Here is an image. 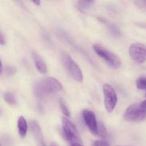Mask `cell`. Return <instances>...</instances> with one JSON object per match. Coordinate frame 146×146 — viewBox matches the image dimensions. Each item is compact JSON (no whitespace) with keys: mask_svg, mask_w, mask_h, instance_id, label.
<instances>
[{"mask_svg":"<svg viewBox=\"0 0 146 146\" xmlns=\"http://www.w3.org/2000/svg\"><path fill=\"white\" fill-rule=\"evenodd\" d=\"M60 107H61V111H62V113H64V115H65L66 117H70V112L69 110H68V107H66V105L65 104H64V102H63L62 101H60Z\"/></svg>","mask_w":146,"mask_h":146,"instance_id":"obj_17","label":"cell"},{"mask_svg":"<svg viewBox=\"0 0 146 146\" xmlns=\"http://www.w3.org/2000/svg\"><path fill=\"white\" fill-rule=\"evenodd\" d=\"M1 113H2V112H1V109H0V115H1Z\"/></svg>","mask_w":146,"mask_h":146,"instance_id":"obj_26","label":"cell"},{"mask_svg":"<svg viewBox=\"0 0 146 146\" xmlns=\"http://www.w3.org/2000/svg\"><path fill=\"white\" fill-rule=\"evenodd\" d=\"M106 129L104 125L101 123H98V135L101 137H106Z\"/></svg>","mask_w":146,"mask_h":146,"instance_id":"obj_14","label":"cell"},{"mask_svg":"<svg viewBox=\"0 0 146 146\" xmlns=\"http://www.w3.org/2000/svg\"><path fill=\"white\" fill-rule=\"evenodd\" d=\"M0 146H1V144H0Z\"/></svg>","mask_w":146,"mask_h":146,"instance_id":"obj_31","label":"cell"},{"mask_svg":"<svg viewBox=\"0 0 146 146\" xmlns=\"http://www.w3.org/2000/svg\"><path fill=\"white\" fill-rule=\"evenodd\" d=\"M6 72L9 74V75H11V74H14L16 72V69L14 67H8L6 68Z\"/></svg>","mask_w":146,"mask_h":146,"instance_id":"obj_19","label":"cell"},{"mask_svg":"<svg viewBox=\"0 0 146 146\" xmlns=\"http://www.w3.org/2000/svg\"><path fill=\"white\" fill-rule=\"evenodd\" d=\"M4 100L9 104H15L17 103L15 97L14 96V94L10 92L5 93V94H4Z\"/></svg>","mask_w":146,"mask_h":146,"instance_id":"obj_13","label":"cell"},{"mask_svg":"<svg viewBox=\"0 0 146 146\" xmlns=\"http://www.w3.org/2000/svg\"><path fill=\"white\" fill-rule=\"evenodd\" d=\"M88 1H90V2H92V1H94V0H88Z\"/></svg>","mask_w":146,"mask_h":146,"instance_id":"obj_27","label":"cell"},{"mask_svg":"<svg viewBox=\"0 0 146 146\" xmlns=\"http://www.w3.org/2000/svg\"><path fill=\"white\" fill-rule=\"evenodd\" d=\"M143 1L144 3H145V4H146V0H143Z\"/></svg>","mask_w":146,"mask_h":146,"instance_id":"obj_28","label":"cell"},{"mask_svg":"<svg viewBox=\"0 0 146 146\" xmlns=\"http://www.w3.org/2000/svg\"><path fill=\"white\" fill-rule=\"evenodd\" d=\"M104 22L106 23V25L108 27V30H109L110 33L112 34L113 37H119L121 35V31H120L119 29L118 28L115 24H112V23H110V22H106V21H105Z\"/></svg>","mask_w":146,"mask_h":146,"instance_id":"obj_12","label":"cell"},{"mask_svg":"<svg viewBox=\"0 0 146 146\" xmlns=\"http://www.w3.org/2000/svg\"><path fill=\"white\" fill-rule=\"evenodd\" d=\"M83 117L90 131L94 135H98V123L94 112L89 110H83Z\"/></svg>","mask_w":146,"mask_h":146,"instance_id":"obj_8","label":"cell"},{"mask_svg":"<svg viewBox=\"0 0 146 146\" xmlns=\"http://www.w3.org/2000/svg\"><path fill=\"white\" fill-rule=\"evenodd\" d=\"M129 54L134 62L142 64L146 62V48L140 44H133L129 47Z\"/></svg>","mask_w":146,"mask_h":146,"instance_id":"obj_7","label":"cell"},{"mask_svg":"<svg viewBox=\"0 0 146 146\" xmlns=\"http://www.w3.org/2000/svg\"><path fill=\"white\" fill-rule=\"evenodd\" d=\"M141 106L143 109L146 110V100H144L143 102H142L141 103Z\"/></svg>","mask_w":146,"mask_h":146,"instance_id":"obj_21","label":"cell"},{"mask_svg":"<svg viewBox=\"0 0 146 146\" xmlns=\"http://www.w3.org/2000/svg\"><path fill=\"white\" fill-rule=\"evenodd\" d=\"M17 126H18L19 133L21 137H24L26 136V134L27 133L28 130V126H27V123L24 117L21 116L19 117L17 123Z\"/></svg>","mask_w":146,"mask_h":146,"instance_id":"obj_11","label":"cell"},{"mask_svg":"<svg viewBox=\"0 0 146 146\" xmlns=\"http://www.w3.org/2000/svg\"><path fill=\"white\" fill-rule=\"evenodd\" d=\"M127 146H128V145H127Z\"/></svg>","mask_w":146,"mask_h":146,"instance_id":"obj_32","label":"cell"},{"mask_svg":"<svg viewBox=\"0 0 146 146\" xmlns=\"http://www.w3.org/2000/svg\"><path fill=\"white\" fill-rule=\"evenodd\" d=\"M4 44H5V39H4V37L2 34V33L0 31V44L3 45Z\"/></svg>","mask_w":146,"mask_h":146,"instance_id":"obj_20","label":"cell"},{"mask_svg":"<svg viewBox=\"0 0 146 146\" xmlns=\"http://www.w3.org/2000/svg\"><path fill=\"white\" fill-rule=\"evenodd\" d=\"M2 72H3V67H2V64H1V60H0V74H1Z\"/></svg>","mask_w":146,"mask_h":146,"instance_id":"obj_24","label":"cell"},{"mask_svg":"<svg viewBox=\"0 0 146 146\" xmlns=\"http://www.w3.org/2000/svg\"><path fill=\"white\" fill-rule=\"evenodd\" d=\"M62 89L61 83L55 78L46 77L40 80L34 87V92L38 96H44L55 93Z\"/></svg>","mask_w":146,"mask_h":146,"instance_id":"obj_1","label":"cell"},{"mask_svg":"<svg viewBox=\"0 0 146 146\" xmlns=\"http://www.w3.org/2000/svg\"><path fill=\"white\" fill-rule=\"evenodd\" d=\"M94 50L95 52L99 57L104 59L111 67L118 69L121 66V61L119 57L109 50H106L98 44H95L94 46Z\"/></svg>","mask_w":146,"mask_h":146,"instance_id":"obj_2","label":"cell"},{"mask_svg":"<svg viewBox=\"0 0 146 146\" xmlns=\"http://www.w3.org/2000/svg\"><path fill=\"white\" fill-rule=\"evenodd\" d=\"M31 1H32L34 4H36V5H39L40 3H41L40 0H31Z\"/></svg>","mask_w":146,"mask_h":146,"instance_id":"obj_22","label":"cell"},{"mask_svg":"<svg viewBox=\"0 0 146 146\" xmlns=\"http://www.w3.org/2000/svg\"><path fill=\"white\" fill-rule=\"evenodd\" d=\"M93 146H110V145L105 140H97L94 142Z\"/></svg>","mask_w":146,"mask_h":146,"instance_id":"obj_18","label":"cell"},{"mask_svg":"<svg viewBox=\"0 0 146 146\" xmlns=\"http://www.w3.org/2000/svg\"><path fill=\"white\" fill-rule=\"evenodd\" d=\"M90 1L88 0H78V4L83 9H86L90 7Z\"/></svg>","mask_w":146,"mask_h":146,"instance_id":"obj_16","label":"cell"},{"mask_svg":"<svg viewBox=\"0 0 146 146\" xmlns=\"http://www.w3.org/2000/svg\"><path fill=\"white\" fill-rule=\"evenodd\" d=\"M51 146H58V145L55 144V143H51Z\"/></svg>","mask_w":146,"mask_h":146,"instance_id":"obj_25","label":"cell"},{"mask_svg":"<svg viewBox=\"0 0 146 146\" xmlns=\"http://www.w3.org/2000/svg\"><path fill=\"white\" fill-rule=\"evenodd\" d=\"M29 127L30 130H31V132L34 135L36 140L42 146L44 144V139H43V135L42 133H41V128H40L39 125L37 123V122L35 121V120H31L29 123Z\"/></svg>","mask_w":146,"mask_h":146,"instance_id":"obj_9","label":"cell"},{"mask_svg":"<svg viewBox=\"0 0 146 146\" xmlns=\"http://www.w3.org/2000/svg\"><path fill=\"white\" fill-rule=\"evenodd\" d=\"M71 146H83L82 145L80 144L79 143H74L71 144Z\"/></svg>","mask_w":146,"mask_h":146,"instance_id":"obj_23","label":"cell"},{"mask_svg":"<svg viewBox=\"0 0 146 146\" xmlns=\"http://www.w3.org/2000/svg\"><path fill=\"white\" fill-rule=\"evenodd\" d=\"M14 1H20V0H14Z\"/></svg>","mask_w":146,"mask_h":146,"instance_id":"obj_29","label":"cell"},{"mask_svg":"<svg viewBox=\"0 0 146 146\" xmlns=\"http://www.w3.org/2000/svg\"><path fill=\"white\" fill-rule=\"evenodd\" d=\"M104 97H105V107L108 113H111L115 108L118 101V97L115 90L110 84H105L103 87Z\"/></svg>","mask_w":146,"mask_h":146,"instance_id":"obj_6","label":"cell"},{"mask_svg":"<svg viewBox=\"0 0 146 146\" xmlns=\"http://www.w3.org/2000/svg\"><path fill=\"white\" fill-rule=\"evenodd\" d=\"M42 146H46V145H45V144H44Z\"/></svg>","mask_w":146,"mask_h":146,"instance_id":"obj_30","label":"cell"},{"mask_svg":"<svg viewBox=\"0 0 146 146\" xmlns=\"http://www.w3.org/2000/svg\"><path fill=\"white\" fill-rule=\"evenodd\" d=\"M33 57H34V62H35V65L36 67V69L41 74H44L47 72V67L46 64L44 63V60L41 59L40 56H38L36 53H33Z\"/></svg>","mask_w":146,"mask_h":146,"instance_id":"obj_10","label":"cell"},{"mask_svg":"<svg viewBox=\"0 0 146 146\" xmlns=\"http://www.w3.org/2000/svg\"><path fill=\"white\" fill-rule=\"evenodd\" d=\"M136 86L138 89L145 90L146 89V77H140L136 82Z\"/></svg>","mask_w":146,"mask_h":146,"instance_id":"obj_15","label":"cell"},{"mask_svg":"<svg viewBox=\"0 0 146 146\" xmlns=\"http://www.w3.org/2000/svg\"><path fill=\"white\" fill-rule=\"evenodd\" d=\"M62 125L64 136L67 140L71 142L72 143L81 142L79 133H78L76 127L68 119L63 117Z\"/></svg>","mask_w":146,"mask_h":146,"instance_id":"obj_4","label":"cell"},{"mask_svg":"<svg viewBox=\"0 0 146 146\" xmlns=\"http://www.w3.org/2000/svg\"><path fill=\"white\" fill-rule=\"evenodd\" d=\"M124 119L128 122H141L146 119V110L141 107V104H133L125 110Z\"/></svg>","mask_w":146,"mask_h":146,"instance_id":"obj_3","label":"cell"},{"mask_svg":"<svg viewBox=\"0 0 146 146\" xmlns=\"http://www.w3.org/2000/svg\"><path fill=\"white\" fill-rule=\"evenodd\" d=\"M62 62L64 65L68 70L74 80H76L77 82H80L83 81L82 71L80 69L79 66L71 58L68 54H66V53L62 54Z\"/></svg>","mask_w":146,"mask_h":146,"instance_id":"obj_5","label":"cell"}]
</instances>
